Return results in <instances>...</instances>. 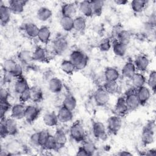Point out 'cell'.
<instances>
[{"label": "cell", "instance_id": "obj_10", "mask_svg": "<svg viewBox=\"0 0 156 156\" xmlns=\"http://www.w3.org/2000/svg\"><path fill=\"white\" fill-rule=\"evenodd\" d=\"M129 110V109L125 102L124 98V97L119 98L114 107L113 112L115 113V115H116L121 117L122 116L126 115Z\"/></svg>", "mask_w": 156, "mask_h": 156}, {"label": "cell", "instance_id": "obj_14", "mask_svg": "<svg viewBox=\"0 0 156 156\" xmlns=\"http://www.w3.org/2000/svg\"><path fill=\"white\" fill-rule=\"evenodd\" d=\"M12 12L9 5L1 4L0 5V21L2 26H5L9 23L11 18Z\"/></svg>", "mask_w": 156, "mask_h": 156}, {"label": "cell", "instance_id": "obj_42", "mask_svg": "<svg viewBox=\"0 0 156 156\" xmlns=\"http://www.w3.org/2000/svg\"><path fill=\"white\" fill-rule=\"evenodd\" d=\"M146 82L149 89L155 93L156 90V71L155 70H152L150 72Z\"/></svg>", "mask_w": 156, "mask_h": 156}, {"label": "cell", "instance_id": "obj_2", "mask_svg": "<svg viewBox=\"0 0 156 156\" xmlns=\"http://www.w3.org/2000/svg\"><path fill=\"white\" fill-rule=\"evenodd\" d=\"M70 136L76 142L84 141L85 132L82 124L79 121H76L71 126L69 129Z\"/></svg>", "mask_w": 156, "mask_h": 156}, {"label": "cell", "instance_id": "obj_28", "mask_svg": "<svg viewBox=\"0 0 156 156\" xmlns=\"http://www.w3.org/2000/svg\"><path fill=\"white\" fill-rule=\"evenodd\" d=\"M52 12L48 7H40L37 13V16L38 19L41 21H46L51 18L52 16Z\"/></svg>", "mask_w": 156, "mask_h": 156}, {"label": "cell", "instance_id": "obj_46", "mask_svg": "<svg viewBox=\"0 0 156 156\" xmlns=\"http://www.w3.org/2000/svg\"><path fill=\"white\" fill-rule=\"evenodd\" d=\"M82 147L87 152L88 155H92L96 151V147L95 144L90 141H84Z\"/></svg>", "mask_w": 156, "mask_h": 156}, {"label": "cell", "instance_id": "obj_27", "mask_svg": "<svg viewBox=\"0 0 156 156\" xmlns=\"http://www.w3.org/2000/svg\"><path fill=\"white\" fill-rule=\"evenodd\" d=\"M47 58L46 51L41 46H37L32 52L33 60L37 62H44Z\"/></svg>", "mask_w": 156, "mask_h": 156}, {"label": "cell", "instance_id": "obj_9", "mask_svg": "<svg viewBox=\"0 0 156 156\" xmlns=\"http://www.w3.org/2000/svg\"><path fill=\"white\" fill-rule=\"evenodd\" d=\"M149 58L144 55H138L133 62L136 70L140 71L141 73L146 71L149 66Z\"/></svg>", "mask_w": 156, "mask_h": 156}, {"label": "cell", "instance_id": "obj_58", "mask_svg": "<svg viewBox=\"0 0 156 156\" xmlns=\"http://www.w3.org/2000/svg\"><path fill=\"white\" fill-rule=\"evenodd\" d=\"M146 155H156V150L155 149H151L146 152Z\"/></svg>", "mask_w": 156, "mask_h": 156}, {"label": "cell", "instance_id": "obj_50", "mask_svg": "<svg viewBox=\"0 0 156 156\" xmlns=\"http://www.w3.org/2000/svg\"><path fill=\"white\" fill-rule=\"evenodd\" d=\"M23 68L22 66L19 63H18L16 65V66H15L14 69L11 73V74L13 75V76L16 79L23 77Z\"/></svg>", "mask_w": 156, "mask_h": 156}, {"label": "cell", "instance_id": "obj_19", "mask_svg": "<svg viewBox=\"0 0 156 156\" xmlns=\"http://www.w3.org/2000/svg\"><path fill=\"white\" fill-rule=\"evenodd\" d=\"M122 74L124 77L131 79L136 73V69L133 62L131 61L127 62L122 68Z\"/></svg>", "mask_w": 156, "mask_h": 156}, {"label": "cell", "instance_id": "obj_57", "mask_svg": "<svg viewBox=\"0 0 156 156\" xmlns=\"http://www.w3.org/2000/svg\"><path fill=\"white\" fill-rule=\"evenodd\" d=\"M77 155H80V156H88L87 152L85 151V149L82 147V146L80 147L76 153Z\"/></svg>", "mask_w": 156, "mask_h": 156}, {"label": "cell", "instance_id": "obj_40", "mask_svg": "<svg viewBox=\"0 0 156 156\" xmlns=\"http://www.w3.org/2000/svg\"><path fill=\"white\" fill-rule=\"evenodd\" d=\"M90 2L93 15L98 16L101 15L104 5V2L101 0H93L91 1Z\"/></svg>", "mask_w": 156, "mask_h": 156}, {"label": "cell", "instance_id": "obj_4", "mask_svg": "<svg viewBox=\"0 0 156 156\" xmlns=\"http://www.w3.org/2000/svg\"><path fill=\"white\" fill-rule=\"evenodd\" d=\"M94 99L98 105L104 106L109 102L110 94L102 87L99 88L94 92Z\"/></svg>", "mask_w": 156, "mask_h": 156}, {"label": "cell", "instance_id": "obj_52", "mask_svg": "<svg viewBox=\"0 0 156 156\" xmlns=\"http://www.w3.org/2000/svg\"><path fill=\"white\" fill-rule=\"evenodd\" d=\"M29 143L33 147H40L38 140V132H36L31 135L29 139Z\"/></svg>", "mask_w": 156, "mask_h": 156}, {"label": "cell", "instance_id": "obj_6", "mask_svg": "<svg viewBox=\"0 0 156 156\" xmlns=\"http://www.w3.org/2000/svg\"><path fill=\"white\" fill-rule=\"evenodd\" d=\"M124 99L129 110L136 109L140 105L136 91L135 90H129L127 91L124 97Z\"/></svg>", "mask_w": 156, "mask_h": 156}, {"label": "cell", "instance_id": "obj_13", "mask_svg": "<svg viewBox=\"0 0 156 156\" xmlns=\"http://www.w3.org/2000/svg\"><path fill=\"white\" fill-rule=\"evenodd\" d=\"M61 12L62 16H67L73 18L77 12L76 5L73 2L65 3L62 6Z\"/></svg>", "mask_w": 156, "mask_h": 156}, {"label": "cell", "instance_id": "obj_44", "mask_svg": "<svg viewBox=\"0 0 156 156\" xmlns=\"http://www.w3.org/2000/svg\"><path fill=\"white\" fill-rule=\"evenodd\" d=\"M46 150L49 151H53L58 149V146L57 144V143L55 141V140L54 137V135H50L46 140L44 146L43 147Z\"/></svg>", "mask_w": 156, "mask_h": 156}, {"label": "cell", "instance_id": "obj_22", "mask_svg": "<svg viewBox=\"0 0 156 156\" xmlns=\"http://www.w3.org/2000/svg\"><path fill=\"white\" fill-rule=\"evenodd\" d=\"M29 88H30L29 85L26 79L23 77L18 78L15 83V85H14L15 91L18 94H20L21 93H23V91L27 90Z\"/></svg>", "mask_w": 156, "mask_h": 156}, {"label": "cell", "instance_id": "obj_31", "mask_svg": "<svg viewBox=\"0 0 156 156\" xmlns=\"http://www.w3.org/2000/svg\"><path fill=\"white\" fill-rule=\"evenodd\" d=\"M20 62L24 65H29L33 60L32 52L28 50H22L18 54Z\"/></svg>", "mask_w": 156, "mask_h": 156}, {"label": "cell", "instance_id": "obj_33", "mask_svg": "<svg viewBox=\"0 0 156 156\" xmlns=\"http://www.w3.org/2000/svg\"><path fill=\"white\" fill-rule=\"evenodd\" d=\"M87 26V21L84 16H79L74 18V29L77 32L83 31Z\"/></svg>", "mask_w": 156, "mask_h": 156}, {"label": "cell", "instance_id": "obj_17", "mask_svg": "<svg viewBox=\"0 0 156 156\" xmlns=\"http://www.w3.org/2000/svg\"><path fill=\"white\" fill-rule=\"evenodd\" d=\"M51 36V32L49 28L46 26H44L40 27L37 38L41 43L47 44L50 40Z\"/></svg>", "mask_w": 156, "mask_h": 156}, {"label": "cell", "instance_id": "obj_48", "mask_svg": "<svg viewBox=\"0 0 156 156\" xmlns=\"http://www.w3.org/2000/svg\"><path fill=\"white\" fill-rule=\"evenodd\" d=\"M1 105H0V116L1 119L5 118V115L6 113L12 108L9 101H0Z\"/></svg>", "mask_w": 156, "mask_h": 156}, {"label": "cell", "instance_id": "obj_56", "mask_svg": "<svg viewBox=\"0 0 156 156\" xmlns=\"http://www.w3.org/2000/svg\"><path fill=\"white\" fill-rule=\"evenodd\" d=\"M14 77L13 76V75L10 73H9V72H5V71H4V74H3V77H2V79L4 80V82L5 83H10L12 79Z\"/></svg>", "mask_w": 156, "mask_h": 156}, {"label": "cell", "instance_id": "obj_60", "mask_svg": "<svg viewBox=\"0 0 156 156\" xmlns=\"http://www.w3.org/2000/svg\"><path fill=\"white\" fill-rule=\"evenodd\" d=\"M119 155H121V156H127V155H132V153L129 152V151H120V152L119 154H118Z\"/></svg>", "mask_w": 156, "mask_h": 156}, {"label": "cell", "instance_id": "obj_3", "mask_svg": "<svg viewBox=\"0 0 156 156\" xmlns=\"http://www.w3.org/2000/svg\"><path fill=\"white\" fill-rule=\"evenodd\" d=\"M68 42L63 37H58L53 41L52 49L57 55L64 54L68 49Z\"/></svg>", "mask_w": 156, "mask_h": 156}, {"label": "cell", "instance_id": "obj_15", "mask_svg": "<svg viewBox=\"0 0 156 156\" xmlns=\"http://www.w3.org/2000/svg\"><path fill=\"white\" fill-rule=\"evenodd\" d=\"M92 130L93 135L96 138L102 139L106 135V127L105 125L100 121H96L93 123Z\"/></svg>", "mask_w": 156, "mask_h": 156}, {"label": "cell", "instance_id": "obj_16", "mask_svg": "<svg viewBox=\"0 0 156 156\" xmlns=\"http://www.w3.org/2000/svg\"><path fill=\"white\" fill-rule=\"evenodd\" d=\"M26 107L21 104H16L11 108V116L15 119L24 118Z\"/></svg>", "mask_w": 156, "mask_h": 156}, {"label": "cell", "instance_id": "obj_7", "mask_svg": "<svg viewBox=\"0 0 156 156\" xmlns=\"http://www.w3.org/2000/svg\"><path fill=\"white\" fill-rule=\"evenodd\" d=\"M40 113V110L37 107L30 105L26 107L24 118L29 123H32L35 121L38 117Z\"/></svg>", "mask_w": 156, "mask_h": 156}, {"label": "cell", "instance_id": "obj_59", "mask_svg": "<svg viewBox=\"0 0 156 156\" xmlns=\"http://www.w3.org/2000/svg\"><path fill=\"white\" fill-rule=\"evenodd\" d=\"M114 2L118 5H125L128 2V1L126 0H115Z\"/></svg>", "mask_w": 156, "mask_h": 156}, {"label": "cell", "instance_id": "obj_26", "mask_svg": "<svg viewBox=\"0 0 156 156\" xmlns=\"http://www.w3.org/2000/svg\"><path fill=\"white\" fill-rule=\"evenodd\" d=\"M126 45L115 40L112 43V49L114 54L118 57H123L127 52Z\"/></svg>", "mask_w": 156, "mask_h": 156}, {"label": "cell", "instance_id": "obj_37", "mask_svg": "<svg viewBox=\"0 0 156 156\" xmlns=\"http://www.w3.org/2000/svg\"><path fill=\"white\" fill-rule=\"evenodd\" d=\"M77 106V101L76 98L72 95H67L63 101V107L66 108L73 111Z\"/></svg>", "mask_w": 156, "mask_h": 156}, {"label": "cell", "instance_id": "obj_20", "mask_svg": "<svg viewBox=\"0 0 156 156\" xmlns=\"http://www.w3.org/2000/svg\"><path fill=\"white\" fill-rule=\"evenodd\" d=\"M63 88V84L60 79L57 77H52L48 82V88L53 93H60Z\"/></svg>", "mask_w": 156, "mask_h": 156}, {"label": "cell", "instance_id": "obj_24", "mask_svg": "<svg viewBox=\"0 0 156 156\" xmlns=\"http://www.w3.org/2000/svg\"><path fill=\"white\" fill-rule=\"evenodd\" d=\"M105 81H117L119 77V71L115 68L107 67L104 71Z\"/></svg>", "mask_w": 156, "mask_h": 156}, {"label": "cell", "instance_id": "obj_23", "mask_svg": "<svg viewBox=\"0 0 156 156\" xmlns=\"http://www.w3.org/2000/svg\"><path fill=\"white\" fill-rule=\"evenodd\" d=\"M43 121L46 126L48 127H54L57 125L58 119L57 114L54 112H48L43 116Z\"/></svg>", "mask_w": 156, "mask_h": 156}, {"label": "cell", "instance_id": "obj_35", "mask_svg": "<svg viewBox=\"0 0 156 156\" xmlns=\"http://www.w3.org/2000/svg\"><path fill=\"white\" fill-rule=\"evenodd\" d=\"M155 140V133L143 129L141 135V141L144 145L152 144Z\"/></svg>", "mask_w": 156, "mask_h": 156}, {"label": "cell", "instance_id": "obj_45", "mask_svg": "<svg viewBox=\"0 0 156 156\" xmlns=\"http://www.w3.org/2000/svg\"><path fill=\"white\" fill-rule=\"evenodd\" d=\"M21 146L18 142L14 141L9 143L7 144L6 147V150L8 151L9 155H13L15 154L16 152H19L21 149Z\"/></svg>", "mask_w": 156, "mask_h": 156}, {"label": "cell", "instance_id": "obj_34", "mask_svg": "<svg viewBox=\"0 0 156 156\" xmlns=\"http://www.w3.org/2000/svg\"><path fill=\"white\" fill-rule=\"evenodd\" d=\"M109 94L116 93L119 88L117 81H105L102 87Z\"/></svg>", "mask_w": 156, "mask_h": 156}, {"label": "cell", "instance_id": "obj_49", "mask_svg": "<svg viewBox=\"0 0 156 156\" xmlns=\"http://www.w3.org/2000/svg\"><path fill=\"white\" fill-rule=\"evenodd\" d=\"M49 135V133L46 130H43L40 132H38V140L40 147H43L44 146Z\"/></svg>", "mask_w": 156, "mask_h": 156}, {"label": "cell", "instance_id": "obj_55", "mask_svg": "<svg viewBox=\"0 0 156 156\" xmlns=\"http://www.w3.org/2000/svg\"><path fill=\"white\" fill-rule=\"evenodd\" d=\"M143 129H146L147 130L152 132L155 133V123L154 120H151L147 122V123L146 124V126L144 127Z\"/></svg>", "mask_w": 156, "mask_h": 156}, {"label": "cell", "instance_id": "obj_43", "mask_svg": "<svg viewBox=\"0 0 156 156\" xmlns=\"http://www.w3.org/2000/svg\"><path fill=\"white\" fill-rule=\"evenodd\" d=\"M18 63L13 59L8 58L4 61L2 63V69L4 71L12 73Z\"/></svg>", "mask_w": 156, "mask_h": 156}, {"label": "cell", "instance_id": "obj_47", "mask_svg": "<svg viewBox=\"0 0 156 156\" xmlns=\"http://www.w3.org/2000/svg\"><path fill=\"white\" fill-rule=\"evenodd\" d=\"M112 42L108 38H105L102 39L99 44V49L102 52L108 51L112 47Z\"/></svg>", "mask_w": 156, "mask_h": 156}, {"label": "cell", "instance_id": "obj_36", "mask_svg": "<svg viewBox=\"0 0 156 156\" xmlns=\"http://www.w3.org/2000/svg\"><path fill=\"white\" fill-rule=\"evenodd\" d=\"M147 4L146 0H133L131 2V7L135 13H141L145 9Z\"/></svg>", "mask_w": 156, "mask_h": 156}, {"label": "cell", "instance_id": "obj_51", "mask_svg": "<svg viewBox=\"0 0 156 156\" xmlns=\"http://www.w3.org/2000/svg\"><path fill=\"white\" fill-rule=\"evenodd\" d=\"M20 101L22 102H26L30 100V88L19 94Z\"/></svg>", "mask_w": 156, "mask_h": 156}, {"label": "cell", "instance_id": "obj_30", "mask_svg": "<svg viewBox=\"0 0 156 156\" xmlns=\"http://www.w3.org/2000/svg\"><path fill=\"white\" fill-rule=\"evenodd\" d=\"M62 28L66 32H70L74 29V19L67 16H62L60 20Z\"/></svg>", "mask_w": 156, "mask_h": 156}, {"label": "cell", "instance_id": "obj_18", "mask_svg": "<svg viewBox=\"0 0 156 156\" xmlns=\"http://www.w3.org/2000/svg\"><path fill=\"white\" fill-rule=\"evenodd\" d=\"M5 124L8 135L15 136L17 134L18 132V129L15 119L13 118L7 119L5 118Z\"/></svg>", "mask_w": 156, "mask_h": 156}, {"label": "cell", "instance_id": "obj_5", "mask_svg": "<svg viewBox=\"0 0 156 156\" xmlns=\"http://www.w3.org/2000/svg\"><path fill=\"white\" fill-rule=\"evenodd\" d=\"M122 126V119L121 116L114 115L107 120V129L112 133H116Z\"/></svg>", "mask_w": 156, "mask_h": 156}, {"label": "cell", "instance_id": "obj_41", "mask_svg": "<svg viewBox=\"0 0 156 156\" xmlns=\"http://www.w3.org/2000/svg\"><path fill=\"white\" fill-rule=\"evenodd\" d=\"M60 68L66 74H72L76 70L74 65L69 60H63L60 64Z\"/></svg>", "mask_w": 156, "mask_h": 156}, {"label": "cell", "instance_id": "obj_29", "mask_svg": "<svg viewBox=\"0 0 156 156\" xmlns=\"http://www.w3.org/2000/svg\"><path fill=\"white\" fill-rule=\"evenodd\" d=\"M54 137L57 143L58 148L64 146L66 143V135L65 132L62 129H57L54 135Z\"/></svg>", "mask_w": 156, "mask_h": 156}, {"label": "cell", "instance_id": "obj_53", "mask_svg": "<svg viewBox=\"0 0 156 156\" xmlns=\"http://www.w3.org/2000/svg\"><path fill=\"white\" fill-rule=\"evenodd\" d=\"M5 118L1 119V124H0V135L2 138H5L8 136V133L7 132L5 124Z\"/></svg>", "mask_w": 156, "mask_h": 156}, {"label": "cell", "instance_id": "obj_1", "mask_svg": "<svg viewBox=\"0 0 156 156\" xmlns=\"http://www.w3.org/2000/svg\"><path fill=\"white\" fill-rule=\"evenodd\" d=\"M69 60L73 63L76 69L77 70H81L85 68L88 61L87 55L80 50L73 51L70 54Z\"/></svg>", "mask_w": 156, "mask_h": 156}, {"label": "cell", "instance_id": "obj_38", "mask_svg": "<svg viewBox=\"0 0 156 156\" xmlns=\"http://www.w3.org/2000/svg\"><path fill=\"white\" fill-rule=\"evenodd\" d=\"M131 40V34L126 30H121L117 34V41L127 46Z\"/></svg>", "mask_w": 156, "mask_h": 156}, {"label": "cell", "instance_id": "obj_21", "mask_svg": "<svg viewBox=\"0 0 156 156\" xmlns=\"http://www.w3.org/2000/svg\"><path fill=\"white\" fill-rule=\"evenodd\" d=\"M132 83L135 89H138L145 85L146 78L142 73H136L131 78Z\"/></svg>", "mask_w": 156, "mask_h": 156}, {"label": "cell", "instance_id": "obj_54", "mask_svg": "<svg viewBox=\"0 0 156 156\" xmlns=\"http://www.w3.org/2000/svg\"><path fill=\"white\" fill-rule=\"evenodd\" d=\"M9 97V91L4 88H1L0 91V99L1 101H8Z\"/></svg>", "mask_w": 156, "mask_h": 156}, {"label": "cell", "instance_id": "obj_25", "mask_svg": "<svg viewBox=\"0 0 156 156\" xmlns=\"http://www.w3.org/2000/svg\"><path fill=\"white\" fill-rule=\"evenodd\" d=\"M79 9L84 16L90 17L93 15L91 2L89 1H83L80 2L79 3Z\"/></svg>", "mask_w": 156, "mask_h": 156}, {"label": "cell", "instance_id": "obj_11", "mask_svg": "<svg viewBox=\"0 0 156 156\" xmlns=\"http://www.w3.org/2000/svg\"><path fill=\"white\" fill-rule=\"evenodd\" d=\"M57 115L58 122L62 123H66L70 122L73 118V111H71L63 106L58 110Z\"/></svg>", "mask_w": 156, "mask_h": 156}, {"label": "cell", "instance_id": "obj_12", "mask_svg": "<svg viewBox=\"0 0 156 156\" xmlns=\"http://www.w3.org/2000/svg\"><path fill=\"white\" fill-rule=\"evenodd\" d=\"M27 2V1L12 0L9 2V7L12 13L19 14L23 12Z\"/></svg>", "mask_w": 156, "mask_h": 156}, {"label": "cell", "instance_id": "obj_32", "mask_svg": "<svg viewBox=\"0 0 156 156\" xmlns=\"http://www.w3.org/2000/svg\"><path fill=\"white\" fill-rule=\"evenodd\" d=\"M39 27L34 23H29L24 25V31L26 34L31 38L37 37L38 33L39 31Z\"/></svg>", "mask_w": 156, "mask_h": 156}, {"label": "cell", "instance_id": "obj_39", "mask_svg": "<svg viewBox=\"0 0 156 156\" xmlns=\"http://www.w3.org/2000/svg\"><path fill=\"white\" fill-rule=\"evenodd\" d=\"M43 92L39 87L30 88V100L34 102H39L43 99Z\"/></svg>", "mask_w": 156, "mask_h": 156}, {"label": "cell", "instance_id": "obj_8", "mask_svg": "<svg viewBox=\"0 0 156 156\" xmlns=\"http://www.w3.org/2000/svg\"><path fill=\"white\" fill-rule=\"evenodd\" d=\"M136 93L141 105H145L149 100L151 95L149 88L145 85L136 89Z\"/></svg>", "mask_w": 156, "mask_h": 156}]
</instances>
